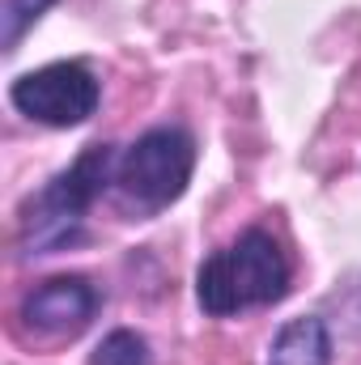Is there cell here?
<instances>
[{"instance_id": "1", "label": "cell", "mask_w": 361, "mask_h": 365, "mask_svg": "<svg viewBox=\"0 0 361 365\" xmlns=\"http://www.w3.org/2000/svg\"><path fill=\"white\" fill-rule=\"evenodd\" d=\"M119 149L106 140L86 145L73 166L43 182L17 212V255L21 259H43L77 247L86 238V212L111 191Z\"/></svg>"}, {"instance_id": "2", "label": "cell", "mask_w": 361, "mask_h": 365, "mask_svg": "<svg viewBox=\"0 0 361 365\" xmlns=\"http://www.w3.org/2000/svg\"><path fill=\"white\" fill-rule=\"evenodd\" d=\"M293 284V264L268 230L251 225L195 272V302L208 319H234L247 310L276 306Z\"/></svg>"}, {"instance_id": "3", "label": "cell", "mask_w": 361, "mask_h": 365, "mask_svg": "<svg viewBox=\"0 0 361 365\" xmlns=\"http://www.w3.org/2000/svg\"><path fill=\"white\" fill-rule=\"evenodd\" d=\"M195 175V136L179 123L141 132L115 162L111 200L128 221H149L179 204Z\"/></svg>"}, {"instance_id": "4", "label": "cell", "mask_w": 361, "mask_h": 365, "mask_svg": "<svg viewBox=\"0 0 361 365\" xmlns=\"http://www.w3.org/2000/svg\"><path fill=\"white\" fill-rule=\"evenodd\" d=\"M9 102L43 128H81L102 102V81L86 60H56L21 73L9 86Z\"/></svg>"}, {"instance_id": "5", "label": "cell", "mask_w": 361, "mask_h": 365, "mask_svg": "<svg viewBox=\"0 0 361 365\" xmlns=\"http://www.w3.org/2000/svg\"><path fill=\"white\" fill-rule=\"evenodd\" d=\"M98 306H102V293L86 276H51L21 297L17 319L30 340L60 344V340H77L90 327Z\"/></svg>"}, {"instance_id": "6", "label": "cell", "mask_w": 361, "mask_h": 365, "mask_svg": "<svg viewBox=\"0 0 361 365\" xmlns=\"http://www.w3.org/2000/svg\"><path fill=\"white\" fill-rule=\"evenodd\" d=\"M336 361V340L332 327L319 314H298L276 327L268 344V365H332Z\"/></svg>"}, {"instance_id": "7", "label": "cell", "mask_w": 361, "mask_h": 365, "mask_svg": "<svg viewBox=\"0 0 361 365\" xmlns=\"http://www.w3.org/2000/svg\"><path fill=\"white\" fill-rule=\"evenodd\" d=\"M90 365H153L149 340L132 327H115L102 336V344L90 353Z\"/></svg>"}, {"instance_id": "8", "label": "cell", "mask_w": 361, "mask_h": 365, "mask_svg": "<svg viewBox=\"0 0 361 365\" xmlns=\"http://www.w3.org/2000/svg\"><path fill=\"white\" fill-rule=\"evenodd\" d=\"M51 4L56 0H4V9H0V47H4V56H13L21 47V38L43 21V13Z\"/></svg>"}]
</instances>
